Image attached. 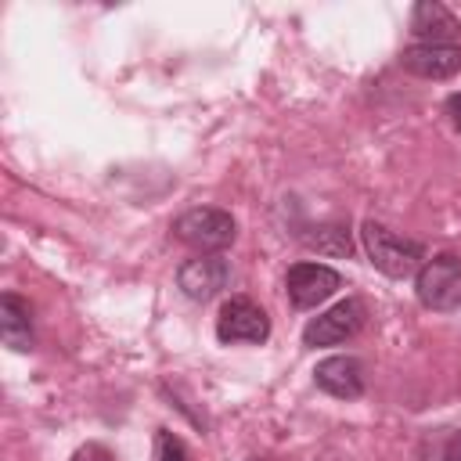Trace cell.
<instances>
[{
  "mask_svg": "<svg viewBox=\"0 0 461 461\" xmlns=\"http://www.w3.org/2000/svg\"><path fill=\"white\" fill-rule=\"evenodd\" d=\"M360 241H364V252H367L371 267L382 270L385 277H396V281L418 274L421 263L429 259L421 241H414V238H407V234H396L393 227L375 223V220H367V223L360 227Z\"/></svg>",
  "mask_w": 461,
  "mask_h": 461,
  "instance_id": "6da1fadb",
  "label": "cell"
},
{
  "mask_svg": "<svg viewBox=\"0 0 461 461\" xmlns=\"http://www.w3.org/2000/svg\"><path fill=\"white\" fill-rule=\"evenodd\" d=\"M173 234H176V241H184L198 256H220L234 241L238 227H234V216L227 209L194 205V209H184L173 220Z\"/></svg>",
  "mask_w": 461,
  "mask_h": 461,
  "instance_id": "7a4b0ae2",
  "label": "cell"
},
{
  "mask_svg": "<svg viewBox=\"0 0 461 461\" xmlns=\"http://www.w3.org/2000/svg\"><path fill=\"white\" fill-rule=\"evenodd\" d=\"M414 292H418V303L436 313L457 310L461 306V256L436 252L432 259H425L421 270L414 274Z\"/></svg>",
  "mask_w": 461,
  "mask_h": 461,
  "instance_id": "3957f363",
  "label": "cell"
},
{
  "mask_svg": "<svg viewBox=\"0 0 461 461\" xmlns=\"http://www.w3.org/2000/svg\"><path fill=\"white\" fill-rule=\"evenodd\" d=\"M364 321H367V306H364L357 295H349V299L335 303L331 310L317 313V317L303 328V346H313V349H317V346H339V342L360 335Z\"/></svg>",
  "mask_w": 461,
  "mask_h": 461,
  "instance_id": "277c9868",
  "label": "cell"
},
{
  "mask_svg": "<svg viewBox=\"0 0 461 461\" xmlns=\"http://www.w3.org/2000/svg\"><path fill=\"white\" fill-rule=\"evenodd\" d=\"M342 288V274L324 263H295L285 274V292L295 310H313Z\"/></svg>",
  "mask_w": 461,
  "mask_h": 461,
  "instance_id": "5b68a950",
  "label": "cell"
},
{
  "mask_svg": "<svg viewBox=\"0 0 461 461\" xmlns=\"http://www.w3.org/2000/svg\"><path fill=\"white\" fill-rule=\"evenodd\" d=\"M216 339L234 346V342H267L270 339V317L245 295H234L220 306L216 317Z\"/></svg>",
  "mask_w": 461,
  "mask_h": 461,
  "instance_id": "8992f818",
  "label": "cell"
},
{
  "mask_svg": "<svg viewBox=\"0 0 461 461\" xmlns=\"http://www.w3.org/2000/svg\"><path fill=\"white\" fill-rule=\"evenodd\" d=\"M230 281V263L223 256H191L180 263L176 270V285L187 299L194 303H209L216 299Z\"/></svg>",
  "mask_w": 461,
  "mask_h": 461,
  "instance_id": "52a82bcc",
  "label": "cell"
},
{
  "mask_svg": "<svg viewBox=\"0 0 461 461\" xmlns=\"http://www.w3.org/2000/svg\"><path fill=\"white\" fill-rule=\"evenodd\" d=\"M400 65L421 79H450L461 72V47L457 43H414L400 54Z\"/></svg>",
  "mask_w": 461,
  "mask_h": 461,
  "instance_id": "ba28073f",
  "label": "cell"
},
{
  "mask_svg": "<svg viewBox=\"0 0 461 461\" xmlns=\"http://www.w3.org/2000/svg\"><path fill=\"white\" fill-rule=\"evenodd\" d=\"M313 382H317V389H324L335 400H357V396H364V364L349 353L324 357L313 367Z\"/></svg>",
  "mask_w": 461,
  "mask_h": 461,
  "instance_id": "9c48e42d",
  "label": "cell"
},
{
  "mask_svg": "<svg viewBox=\"0 0 461 461\" xmlns=\"http://www.w3.org/2000/svg\"><path fill=\"white\" fill-rule=\"evenodd\" d=\"M411 32L418 43H454L461 36V22L439 0H425L411 11Z\"/></svg>",
  "mask_w": 461,
  "mask_h": 461,
  "instance_id": "30bf717a",
  "label": "cell"
},
{
  "mask_svg": "<svg viewBox=\"0 0 461 461\" xmlns=\"http://www.w3.org/2000/svg\"><path fill=\"white\" fill-rule=\"evenodd\" d=\"M0 339L4 346L18 349V353H29L32 349V313H29V303L14 292H4L0 295Z\"/></svg>",
  "mask_w": 461,
  "mask_h": 461,
  "instance_id": "8fae6325",
  "label": "cell"
},
{
  "mask_svg": "<svg viewBox=\"0 0 461 461\" xmlns=\"http://www.w3.org/2000/svg\"><path fill=\"white\" fill-rule=\"evenodd\" d=\"M299 241L321 256H349L353 252V238H349V227L346 223H321V227H310L306 234H299Z\"/></svg>",
  "mask_w": 461,
  "mask_h": 461,
  "instance_id": "7c38bea8",
  "label": "cell"
},
{
  "mask_svg": "<svg viewBox=\"0 0 461 461\" xmlns=\"http://www.w3.org/2000/svg\"><path fill=\"white\" fill-rule=\"evenodd\" d=\"M155 461H187V447L180 436H173L169 429L155 432Z\"/></svg>",
  "mask_w": 461,
  "mask_h": 461,
  "instance_id": "4fadbf2b",
  "label": "cell"
},
{
  "mask_svg": "<svg viewBox=\"0 0 461 461\" xmlns=\"http://www.w3.org/2000/svg\"><path fill=\"white\" fill-rule=\"evenodd\" d=\"M68 461H115V454H112L104 443H86V447H79Z\"/></svg>",
  "mask_w": 461,
  "mask_h": 461,
  "instance_id": "5bb4252c",
  "label": "cell"
},
{
  "mask_svg": "<svg viewBox=\"0 0 461 461\" xmlns=\"http://www.w3.org/2000/svg\"><path fill=\"white\" fill-rule=\"evenodd\" d=\"M443 112H447V119H450V126H454V130L461 133V90L447 97V104H443Z\"/></svg>",
  "mask_w": 461,
  "mask_h": 461,
  "instance_id": "9a60e30c",
  "label": "cell"
},
{
  "mask_svg": "<svg viewBox=\"0 0 461 461\" xmlns=\"http://www.w3.org/2000/svg\"><path fill=\"white\" fill-rule=\"evenodd\" d=\"M450 461H461V432L450 439Z\"/></svg>",
  "mask_w": 461,
  "mask_h": 461,
  "instance_id": "2e32d148",
  "label": "cell"
}]
</instances>
